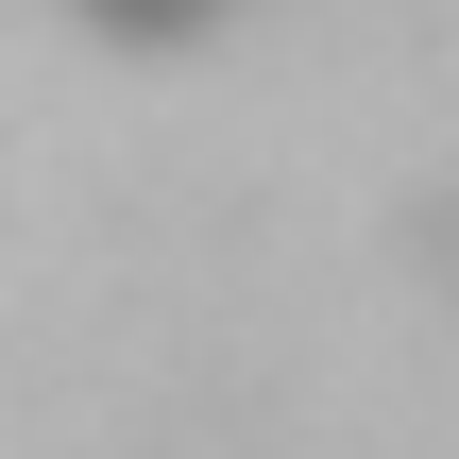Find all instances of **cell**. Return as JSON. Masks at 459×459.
<instances>
[{
    "mask_svg": "<svg viewBox=\"0 0 459 459\" xmlns=\"http://www.w3.org/2000/svg\"><path fill=\"white\" fill-rule=\"evenodd\" d=\"M119 17H153V34H170V17H204V0H119Z\"/></svg>",
    "mask_w": 459,
    "mask_h": 459,
    "instance_id": "1",
    "label": "cell"
}]
</instances>
